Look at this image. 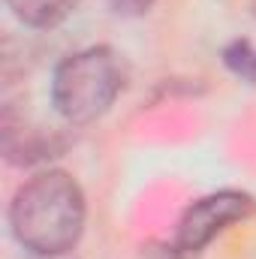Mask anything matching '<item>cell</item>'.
<instances>
[{"instance_id": "8992f818", "label": "cell", "mask_w": 256, "mask_h": 259, "mask_svg": "<svg viewBox=\"0 0 256 259\" xmlns=\"http://www.w3.org/2000/svg\"><path fill=\"white\" fill-rule=\"evenodd\" d=\"M109 3H112V9H115L118 15H130V18H136V15L151 12V6H154L157 0H109Z\"/></svg>"}, {"instance_id": "277c9868", "label": "cell", "mask_w": 256, "mask_h": 259, "mask_svg": "<svg viewBox=\"0 0 256 259\" xmlns=\"http://www.w3.org/2000/svg\"><path fill=\"white\" fill-rule=\"evenodd\" d=\"M6 9L24 24V27H36V30H49L66 21L81 0H3Z\"/></svg>"}, {"instance_id": "3957f363", "label": "cell", "mask_w": 256, "mask_h": 259, "mask_svg": "<svg viewBox=\"0 0 256 259\" xmlns=\"http://www.w3.org/2000/svg\"><path fill=\"white\" fill-rule=\"evenodd\" d=\"M256 211V199L244 190H214L190 202L178 220L175 229V253L196 256L202 253L217 235L232 229L235 223H244Z\"/></svg>"}, {"instance_id": "7a4b0ae2", "label": "cell", "mask_w": 256, "mask_h": 259, "mask_svg": "<svg viewBox=\"0 0 256 259\" xmlns=\"http://www.w3.org/2000/svg\"><path fill=\"white\" fill-rule=\"evenodd\" d=\"M127 84V66L109 46H91L64 58L52 72V106L66 124L103 118Z\"/></svg>"}, {"instance_id": "52a82bcc", "label": "cell", "mask_w": 256, "mask_h": 259, "mask_svg": "<svg viewBox=\"0 0 256 259\" xmlns=\"http://www.w3.org/2000/svg\"><path fill=\"white\" fill-rule=\"evenodd\" d=\"M253 18H256V0H253Z\"/></svg>"}, {"instance_id": "5b68a950", "label": "cell", "mask_w": 256, "mask_h": 259, "mask_svg": "<svg viewBox=\"0 0 256 259\" xmlns=\"http://www.w3.org/2000/svg\"><path fill=\"white\" fill-rule=\"evenodd\" d=\"M223 64L226 69L241 78L244 84L256 88V46L250 39H232L223 46Z\"/></svg>"}, {"instance_id": "6da1fadb", "label": "cell", "mask_w": 256, "mask_h": 259, "mask_svg": "<svg viewBox=\"0 0 256 259\" xmlns=\"http://www.w3.org/2000/svg\"><path fill=\"white\" fill-rule=\"evenodd\" d=\"M88 220L81 184L64 169H42L27 178L9 202L12 238L33 256L52 259L69 253Z\"/></svg>"}]
</instances>
